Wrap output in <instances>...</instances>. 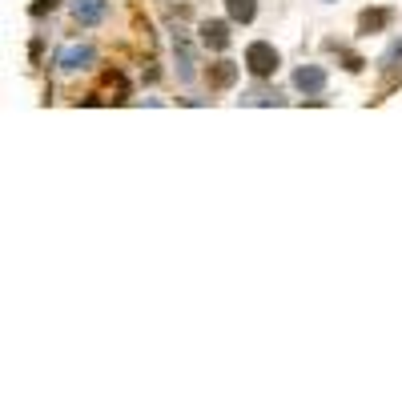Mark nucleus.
Here are the masks:
<instances>
[{"mask_svg": "<svg viewBox=\"0 0 402 402\" xmlns=\"http://www.w3.org/2000/svg\"><path fill=\"white\" fill-rule=\"evenodd\" d=\"M278 64H282V57H278V48L266 45V41H254V45L245 48V69H250L254 77H273Z\"/></svg>", "mask_w": 402, "mask_h": 402, "instance_id": "f257e3e1", "label": "nucleus"}, {"mask_svg": "<svg viewBox=\"0 0 402 402\" xmlns=\"http://www.w3.org/2000/svg\"><path fill=\"white\" fill-rule=\"evenodd\" d=\"M57 64H61L64 73H77V69H85V64H93V48L89 45H73V48H64L61 57H57Z\"/></svg>", "mask_w": 402, "mask_h": 402, "instance_id": "423d86ee", "label": "nucleus"}, {"mask_svg": "<svg viewBox=\"0 0 402 402\" xmlns=\"http://www.w3.org/2000/svg\"><path fill=\"white\" fill-rule=\"evenodd\" d=\"M201 45L217 48V52L229 48V24H225V20H206V24H201Z\"/></svg>", "mask_w": 402, "mask_h": 402, "instance_id": "20e7f679", "label": "nucleus"}, {"mask_svg": "<svg viewBox=\"0 0 402 402\" xmlns=\"http://www.w3.org/2000/svg\"><path fill=\"white\" fill-rule=\"evenodd\" d=\"M73 13H77L80 24H96V20L105 16V0H77V4H73Z\"/></svg>", "mask_w": 402, "mask_h": 402, "instance_id": "6e6552de", "label": "nucleus"}, {"mask_svg": "<svg viewBox=\"0 0 402 402\" xmlns=\"http://www.w3.org/2000/svg\"><path fill=\"white\" fill-rule=\"evenodd\" d=\"M346 69H350V73H358V69H362V57H354V52H346Z\"/></svg>", "mask_w": 402, "mask_h": 402, "instance_id": "9b49d317", "label": "nucleus"}, {"mask_svg": "<svg viewBox=\"0 0 402 402\" xmlns=\"http://www.w3.org/2000/svg\"><path fill=\"white\" fill-rule=\"evenodd\" d=\"M105 85H109L113 101H125V96H129V89H125V77H121V73H109V77H105Z\"/></svg>", "mask_w": 402, "mask_h": 402, "instance_id": "1a4fd4ad", "label": "nucleus"}, {"mask_svg": "<svg viewBox=\"0 0 402 402\" xmlns=\"http://www.w3.org/2000/svg\"><path fill=\"white\" fill-rule=\"evenodd\" d=\"M399 61H402V41H394V45L386 48V57H382V64H386V69H394V64H399Z\"/></svg>", "mask_w": 402, "mask_h": 402, "instance_id": "9d476101", "label": "nucleus"}, {"mask_svg": "<svg viewBox=\"0 0 402 402\" xmlns=\"http://www.w3.org/2000/svg\"><path fill=\"white\" fill-rule=\"evenodd\" d=\"M206 80L213 93H222V89H234V80H238V64L234 61H213L206 69Z\"/></svg>", "mask_w": 402, "mask_h": 402, "instance_id": "7ed1b4c3", "label": "nucleus"}, {"mask_svg": "<svg viewBox=\"0 0 402 402\" xmlns=\"http://www.w3.org/2000/svg\"><path fill=\"white\" fill-rule=\"evenodd\" d=\"M294 89L306 96H318L326 89V69L322 64H302L298 73H294Z\"/></svg>", "mask_w": 402, "mask_h": 402, "instance_id": "f03ea898", "label": "nucleus"}, {"mask_svg": "<svg viewBox=\"0 0 402 402\" xmlns=\"http://www.w3.org/2000/svg\"><path fill=\"white\" fill-rule=\"evenodd\" d=\"M390 20H394V8H366L358 16V32H382L390 29Z\"/></svg>", "mask_w": 402, "mask_h": 402, "instance_id": "39448f33", "label": "nucleus"}, {"mask_svg": "<svg viewBox=\"0 0 402 402\" xmlns=\"http://www.w3.org/2000/svg\"><path fill=\"white\" fill-rule=\"evenodd\" d=\"M225 13H229V20H238V24H250L257 16V0H225Z\"/></svg>", "mask_w": 402, "mask_h": 402, "instance_id": "0eeeda50", "label": "nucleus"}]
</instances>
